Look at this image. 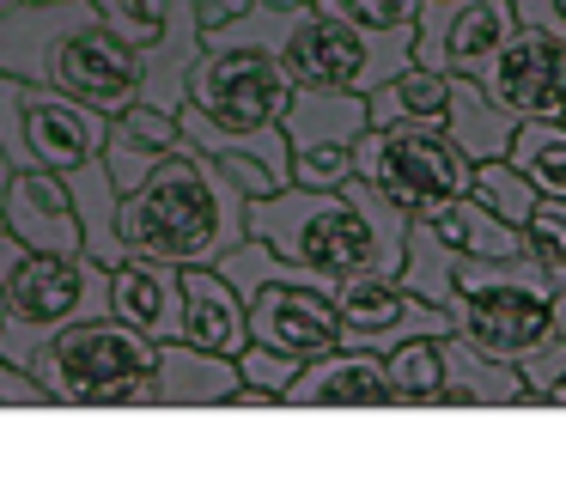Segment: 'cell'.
<instances>
[{
  "instance_id": "obj_1",
  "label": "cell",
  "mask_w": 566,
  "mask_h": 487,
  "mask_svg": "<svg viewBox=\"0 0 566 487\" xmlns=\"http://www.w3.org/2000/svg\"><path fill=\"white\" fill-rule=\"evenodd\" d=\"M244 231L269 244L281 262H293L298 274L329 287L342 274H396L408 214L384 201L366 177H347L335 189L286 183L244 207Z\"/></svg>"
},
{
  "instance_id": "obj_2",
  "label": "cell",
  "mask_w": 566,
  "mask_h": 487,
  "mask_svg": "<svg viewBox=\"0 0 566 487\" xmlns=\"http://www.w3.org/2000/svg\"><path fill=\"white\" fill-rule=\"evenodd\" d=\"M250 195L220 170V158L177 141L135 189L116 201L123 256H153L171 268H213L244 238Z\"/></svg>"
},
{
  "instance_id": "obj_3",
  "label": "cell",
  "mask_w": 566,
  "mask_h": 487,
  "mask_svg": "<svg viewBox=\"0 0 566 487\" xmlns=\"http://www.w3.org/2000/svg\"><path fill=\"white\" fill-rule=\"evenodd\" d=\"M0 73L80 97L98 116L140 97V61L92 0H19L0 12Z\"/></svg>"
},
{
  "instance_id": "obj_4",
  "label": "cell",
  "mask_w": 566,
  "mask_h": 487,
  "mask_svg": "<svg viewBox=\"0 0 566 487\" xmlns=\"http://www.w3.org/2000/svg\"><path fill=\"white\" fill-rule=\"evenodd\" d=\"M153 335L98 311L55 329L25 372L43 384L50 408H153Z\"/></svg>"
},
{
  "instance_id": "obj_5",
  "label": "cell",
  "mask_w": 566,
  "mask_h": 487,
  "mask_svg": "<svg viewBox=\"0 0 566 487\" xmlns=\"http://www.w3.org/2000/svg\"><path fill=\"white\" fill-rule=\"evenodd\" d=\"M451 329L493 360H517L554 329V280L536 256H457Z\"/></svg>"
},
{
  "instance_id": "obj_6",
  "label": "cell",
  "mask_w": 566,
  "mask_h": 487,
  "mask_svg": "<svg viewBox=\"0 0 566 487\" xmlns=\"http://www.w3.org/2000/svg\"><path fill=\"white\" fill-rule=\"evenodd\" d=\"M98 311H111L104 304V268L86 250H25L13 274L0 280V360L31 365V353L55 329Z\"/></svg>"
},
{
  "instance_id": "obj_7",
  "label": "cell",
  "mask_w": 566,
  "mask_h": 487,
  "mask_svg": "<svg viewBox=\"0 0 566 487\" xmlns=\"http://www.w3.org/2000/svg\"><path fill=\"white\" fill-rule=\"evenodd\" d=\"M281 61L293 85H342V92H371L378 80L402 73L415 61V24L408 31H366L335 12H293L281 37Z\"/></svg>"
},
{
  "instance_id": "obj_8",
  "label": "cell",
  "mask_w": 566,
  "mask_h": 487,
  "mask_svg": "<svg viewBox=\"0 0 566 487\" xmlns=\"http://www.w3.org/2000/svg\"><path fill=\"white\" fill-rule=\"evenodd\" d=\"M517 24L488 55L475 85L517 122L560 116L566 110V12L554 0H512Z\"/></svg>"
},
{
  "instance_id": "obj_9",
  "label": "cell",
  "mask_w": 566,
  "mask_h": 487,
  "mask_svg": "<svg viewBox=\"0 0 566 487\" xmlns=\"http://www.w3.org/2000/svg\"><path fill=\"white\" fill-rule=\"evenodd\" d=\"M98 146H104V116L92 104L0 73V153L13 170L25 165L80 170L86 158H98Z\"/></svg>"
},
{
  "instance_id": "obj_10",
  "label": "cell",
  "mask_w": 566,
  "mask_h": 487,
  "mask_svg": "<svg viewBox=\"0 0 566 487\" xmlns=\"http://www.w3.org/2000/svg\"><path fill=\"white\" fill-rule=\"evenodd\" d=\"M354 177L420 219L469 189V158L444 141V128H366L354 141Z\"/></svg>"
},
{
  "instance_id": "obj_11",
  "label": "cell",
  "mask_w": 566,
  "mask_h": 487,
  "mask_svg": "<svg viewBox=\"0 0 566 487\" xmlns=\"http://www.w3.org/2000/svg\"><path fill=\"white\" fill-rule=\"evenodd\" d=\"M92 12L135 49L140 97H147V104H165V110L184 104L189 61H196V49H201L196 7H189V0H92Z\"/></svg>"
},
{
  "instance_id": "obj_12",
  "label": "cell",
  "mask_w": 566,
  "mask_h": 487,
  "mask_svg": "<svg viewBox=\"0 0 566 487\" xmlns=\"http://www.w3.org/2000/svg\"><path fill=\"white\" fill-rule=\"evenodd\" d=\"M244 329L250 341L286 353V360H317V353L342 348V317L329 304V287L311 274H281L244 292Z\"/></svg>"
},
{
  "instance_id": "obj_13",
  "label": "cell",
  "mask_w": 566,
  "mask_h": 487,
  "mask_svg": "<svg viewBox=\"0 0 566 487\" xmlns=\"http://www.w3.org/2000/svg\"><path fill=\"white\" fill-rule=\"evenodd\" d=\"M329 304L342 317V341L366 353H390L408 335H444L451 311L415 299L396 274H342L329 280Z\"/></svg>"
},
{
  "instance_id": "obj_14",
  "label": "cell",
  "mask_w": 566,
  "mask_h": 487,
  "mask_svg": "<svg viewBox=\"0 0 566 487\" xmlns=\"http://www.w3.org/2000/svg\"><path fill=\"white\" fill-rule=\"evenodd\" d=\"M512 24H517L512 0H420L415 61L432 73H481Z\"/></svg>"
},
{
  "instance_id": "obj_15",
  "label": "cell",
  "mask_w": 566,
  "mask_h": 487,
  "mask_svg": "<svg viewBox=\"0 0 566 487\" xmlns=\"http://www.w3.org/2000/svg\"><path fill=\"white\" fill-rule=\"evenodd\" d=\"M281 408H390V377H384V353L366 348H329L305 360L281 390Z\"/></svg>"
},
{
  "instance_id": "obj_16",
  "label": "cell",
  "mask_w": 566,
  "mask_h": 487,
  "mask_svg": "<svg viewBox=\"0 0 566 487\" xmlns=\"http://www.w3.org/2000/svg\"><path fill=\"white\" fill-rule=\"evenodd\" d=\"M0 226L25 250H80V214L62 170H38V165L13 170L7 195H0Z\"/></svg>"
},
{
  "instance_id": "obj_17",
  "label": "cell",
  "mask_w": 566,
  "mask_h": 487,
  "mask_svg": "<svg viewBox=\"0 0 566 487\" xmlns=\"http://www.w3.org/2000/svg\"><path fill=\"white\" fill-rule=\"evenodd\" d=\"M104 304H111L116 323L140 329V335H153V341H171L177 311H184L177 268L153 262V256H123V262L104 268Z\"/></svg>"
},
{
  "instance_id": "obj_18",
  "label": "cell",
  "mask_w": 566,
  "mask_h": 487,
  "mask_svg": "<svg viewBox=\"0 0 566 487\" xmlns=\"http://www.w3.org/2000/svg\"><path fill=\"white\" fill-rule=\"evenodd\" d=\"M184 141L177 134V110H165V104H147V97H128L123 110H111L104 116V146H98V158H104V170H111V183H116V195H128L140 177H147L153 165H159L171 146Z\"/></svg>"
},
{
  "instance_id": "obj_19",
  "label": "cell",
  "mask_w": 566,
  "mask_h": 487,
  "mask_svg": "<svg viewBox=\"0 0 566 487\" xmlns=\"http://www.w3.org/2000/svg\"><path fill=\"white\" fill-rule=\"evenodd\" d=\"M177 287H184V311H177L171 341H189V348H208V353H226V360H232L250 341L238 287L220 268H177Z\"/></svg>"
},
{
  "instance_id": "obj_20",
  "label": "cell",
  "mask_w": 566,
  "mask_h": 487,
  "mask_svg": "<svg viewBox=\"0 0 566 487\" xmlns=\"http://www.w3.org/2000/svg\"><path fill=\"white\" fill-rule=\"evenodd\" d=\"M232 396H238V365L226 353L159 341V353H153V408H232Z\"/></svg>"
},
{
  "instance_id": "obj_21",
  "label": "cell",
  "mask_w": 566,
  "mask_h": 487,
  "mask_svg": "<svg viewBox=\"0 0 566 487\" xmlns=\"http://www.w3.org/2000/svg\"><path fill=\"white\" fill-rule=\"evenodd\" d=\"M439 360H444L439 408H530V390H524V377H517V360H493V353L469 348L457 329L439 335Z\"/></svg>"
},
{
  "instance_id": "obj_22",
  "label": "cell",
  "mask_w": 566,
  "mask_h": 487,
  "mask_svg": "<svg viewBox=\"0 0 566 487\" xmlns=\"http://www.w3.org/2000/svg\"><path fill=\"white\" fill-rule=\"evenodd\" d=\"M517 116L500 110L488 92L475 85V73H444V141L475 165V158H500L512 146Z\"/></svg>"
},
{
  "instance_id": "obj_23",
  "label": "cell",
  "mask_w": 566,
  "mask_h": 487,
  "mask_svg": "<svg viewBox=\"0 0 566 487\" xmlns=\"http://www.w3.org/2000/svg\"><path fill=\"white\" fill-rule=\"evenodd\" d=\"M286 146H317V141H347L366 134V92H342V85H293L281 110Z\"/></svg>"
},
{
  "instance_id": "obj_24",
  "label": "cell",
  "mask_w": 566,
  "mask_h": 487,
  "mask_svg": "<svg viewBox=\"0 0 566 487\" xmlns=\"http://www.w3.org/2000/svg\"><path fill=\"white\" fill-rule=\"evenodd\" d=\"M366 128H444V73L408 61L366 92Z\"/></svg>"
},
{
  "instance_id": "obj_25",
  "label": "cell",
  "mask_w": 566,
  "mask_h": 487,
  "mask_svg": "<svg viewBox=\"0 0 566 487\" xmlns=\"http://www.w3.org/2000/svg\"><path fill=\"white\" fill-rule=\"evenodd\" d=\"M432 231H439L444 244H451L457 256H530V244H524V231L517 226H505L493 207H481L475 195H451L444 207H432V214H420Z\"/></svg>"
},
{
  "instance_id": "obj_26",
  "label": "cell",
  "mask_w": 566,
  "mask_h": 487,
  "mask_svg": "<svg viewBox=\"0 0 566 487\" xmlns=\"http://www.w3.org/2000/svg\"><path fill=\"white\" fill-rule=\"evenodd\" d=\"M67 195H74V214H80V250L92 256L98 268L123 262V238H116V183L104 170V158H86L80 170H62Z\"/></svg>"
},
{
  "instance_id": "obj_27",
  "label": "cell",
  "mask_w": 566,
  "mask_h": 487,
  "mask_svg": "<svg viewBox=\"0 0 566 487\" xmlns=\"http://www.w3.org/2000/svg\"><path fill=\"white\" fill-rule=\"evenodd\" d=\"M384 377H390V408H439L444 390V360L439 335H408L384 353Z\"/></svg>"
},
{
  "instance_id": "obj_28",
  "label": "cell",
  "mask_w": 566,
  "mask_h": 487,
  "mask_svg": "<svg viewBox=\"0 0 566 487\" xmlns=\"http://www.w3.org/2000/svg\"><path fill=\"white\" fill-rule=\"evenodd\" d=\"M505 158L524 170V183H530L536 195H566V122H560V116L517 122Z\"/></svg>"
},
{
  "instance_id": "obj_29",
  "label": "cell",
  "mask_w": 566,
  "mask_h": 487,
  "mask_svg": "<svg viewBox=\"0 0 566 487\" xmlns=\"http://www.w3.org/2000/svg\"><path fill=\"white\" fill-rule=\"evenodd\" d=\"M451 268H457V250H451V244H444L439 231L427 226V219H408L396 280H402L415 299H427V304H439V311H444V299H451Z\"/></svg>"
},
{
  "instance_id": "obj_30",
  "label": "cell",
  "mask_w": 566,
  "mask_h": 487,
  "mask_svg": "<svg viewBox=\"0 0 566 487\" xmlns=\"http://www.w3.org/2000/svg\"><path fill=\"white\" fill-rule=\"evenodd\" d=\"M469 195H475L481 207H493V214L505 219V226H517L524 231V214L536 207V189L524 183V170L512 165V158H475L469 165Z\"/></svg>"
},
{
  "instance_id": "obj_31",
  "label": "cell",
  "mask_w": 566,
  "mask_h": 487,
  "mask_svg": "<svg viewBox=\"0 0 566 487\" xmlns=\"http://www.w3.org/2000/svg\"><path fill=\"white\" fill-rule=\"evenodd\" d=\"M517 377L530 390V408H566V335L548 329L536 348L517 353Z\"/></svg>"
},
{
  "instance_id": "obj_32",
  "label": "cell",
  "mask_w": 566,
  "mask_h": 487,
  "mask_svg": "<svg viewBox=\"0 0 566 487\" xmlns=\"http://www.w3.org/2000/svg\"><path fill=\"white\" fill-rule=\"evenodd\" d=\"M524 244L542 268H566V195H536V207L524 214Z\"/></svg>"
},
{
  "instance_id": "obj_33",
  "label": "cell",
  "mask_w": 566,
  "mask_h": 487,
  "mask_svg": "<svg viewBox=\"0 0 566 487\" xmlns=\"http://www.w3.org/2000/svg\"><path fill=\"white\" fill-rule=\"evenodd\" d=\"M232 365H238V384H244V390H262V396H274V402H281L286 377L298 372V360H286V353L262 348V341H244V348L232 353Z\"/></svg>"
},
{
  "instance_id": "obj_34",
  "label": "cell",
  "mask_w": 566,
  "mask_h": 487,
  "mask_svg": "<svg viewBox=\"0 0 566 487\" xmlns=\"http://www.w3.org/2000/svg\"><path fill=\"white\" fill-rule=\"evenodd\" d=\"M311 7L335 12L347 24H366V31H408L420 0H311Z\"/></svg>"
},
{
  "instance_id": "obj_35",
  "label": "cell",
  "mask_w": 566,
  "mask_h": 487,
  "mask_svg": "<svg viewBox=\"0 0 566 487\" xmlns=\"http://www.w3.org/2000/svg\"><path fill=\"white\" fill-rule=\"evenodd\" d=\"M208 158H220V170H226V177H232L238 189L250 195V201H256V195H274V189H286V177H274V170L262 165L256 153H208Z\"/></svg>"
},
{
  "instance_id": "obj_36",
  "label": "cell",
  "mask_w": 566,
  "mask_h": 487,
  "mask_svg": "<svg viewBox=\"0 0 566 487\" xmlns=\"http://www.w3.org/2000/svg\"><path fill=\"white\" fill-rule=\"evenodd\" d=\"M0 408H50V396H43V384L25 365L0 360Z\"/></svg>"
},
{
  "instance_id": "obj_37",
  "label": "cell",
  "mask_w": 566,
  "mask_h": 487,
  "mask_svg": "<svg viewBox=\"0 0 566 487\" xmlns=\"http://www.w3.org/2000/svg\"><path fill=\"white\" fill-rule=\"evenodd\" d=\"M189 7H196V24H201V37H208V31H220V24H232L244 7H256V0H189Z\"/></svg>"
},
{
  "instance_id": "obj_38",
  "label": "cell",
  "mask_w": 566,
  "mask_h": 487,
  "mask_svg": "<svg viewBox=\"0 0 566 487\" xmlns=\"http://www.w3.org/2000/svg\"><path fill=\"white\" fill-rule=\"evenodd\" d=\"M554 329H560V335H566V268H554Z\"/></svg>"
},
{
  "instance_id": "obj_39",
  "label": "cell",
  "mask_w": 566,
  "mask_h": 487,
  "mask_svg": "<svg viewBox=\"0 0 566 487\" xmlns=\"http://www.w3.org/2000/svg\"><path fill=\"white\" fill-rule=\"evenodd\" d=\"M256 7H269V12H305L311 0H256Z\"/></svg>"
},
{
  "instance_id": "obj_40",
  "label": "cell",
  "mask_w": 566,
  "mask_h": 487,
  "mask_svg": "<svg viewBox=\"0 0 566 487\" xmlns=\"http://www.w3.org/2000/svg\"><path fill=\"white\" fill-rule=\"evenodd\" d=\"M7 177H13V165H7V153H0V195H7Z\"/></svg>"
},
{
  "instance_id": "obj_41",
  "label": "cell",
  "mask_w": 566,
  "mask_h": 487,
  "mask_svg": "<svg viewBox=\"0 0 566 487\" xmlns=\"http://www.w3.org/2000/svg\"><path fill=\"white\" fill-rule=\"evenodd\" d=\"M7 7H19V0H0V12H7Z\"/></svg>"
},
{
  "instance_id": "obj_42",
  "label": "cell",
  "mask_w": 566,
  "mask_h": 487,
  "mask_svg": "<svg viewBox=\"0 0 566 487\" xmlns=\"http://www.w3.org/2000/svg\"><path fill=\"white\" fill-rule=\"evenodd\" d=\"M554 7H560V12H566V0H554Z\"/></svg>"
},
{
  "instance_id": "obj_43",
  "label": "cell",
  "mask_w": 566,
  "mask_h": 487,
  "mask_svg": "<svg viewBox=\"0 0 566 487\" xmlns=\"http://www.w3.org/2000/svg\"><path fill=\"white\" fill-rule=\"evenodd\" d=\"M560 122H566V110H560Z\"/></svg>"
},
{
  "instance_id": "obj_44",
  "label": "cell",
  "mask_w": 566,
  "mask_h": 487,
  "mask_svg": "<svg viewBox=\"0 0 566 487\" xmlns=\"http://www.w3.org/2000/svg\"><path fill=\"white\" fill-rule=\"evenodd\" d=\"M0 231H7V226H0Z\"/></svg>"
}]
</instances>
